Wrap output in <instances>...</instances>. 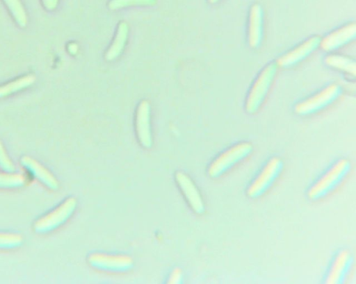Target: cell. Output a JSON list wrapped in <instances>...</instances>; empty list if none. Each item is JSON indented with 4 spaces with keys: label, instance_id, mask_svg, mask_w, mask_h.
Segmentation results:
<instances>
[{
    "label": "cell",
    "instance_id": "6da1fadb",
    "mask_svg": "<svg viewBox=\"0 0 356 284\" xmlns=\"http://www.w3.org/2000/svg\"><path fill=\"white\" fill-rule=\"evenodd\" d=\"M351 162L347 158L335 162L308 189L307 196L312 201L324 199L332 193L347 177Z\"/></svg>",
    "mask_w": 356,
    "mask_h": 284
},
{
    "label": "cell",
    "instance_id": "7a4b0ae2",
    "mask_svg": "<svg viewBox=\"0 0 356 284\" xmlns=\"http://www.w3.org/2000/svg\"><path fill=\"white\" fill-rule=\"evenodd\" d=\"M253 146L249 142H240L233 144L218 154L209 164L208 176L218 178L234 167L245 160L252 152Z\"/></svg>",
    "mask_w": 356,
    "mask_h": 284
},
{
    "label": "cell",
    "instance_id": "3957f363",
    "mask_svg": "<svg viewBox=\"0 0 356 284\" xmlns=\"http://www.w3.org/2000/svg\"><path fill=\"white\" fill-rule=\"evenodd\" d=\"M278 66L275 62L266 65L253 82L246 97L245 110L250 115L258 111L275 79Z\"/></svg>",
    "mask_w": 356,
    "mask_h": 284
},
{
    "label": "cell",
    "instance_id": "277c9868",
    "mask_svg": "<svg viewBox=\"0 0 356 284\" xmlns=\"http://www.w3.org/2000/svg\"><path fill=\"white\" fill-rule=\"evenodd\" d=\"M77 204L76 198H66L56 207L35 220L33 224L34 231L38 234H47L62 226L73 215Z\"/></svg>",
    "mask_w": 356,
    "mask_h": 284
},
{
    "label": "cell",
    "instance_id": "5b68a950",
    "mask_svg": "<svg viewBox=\"0 0 356 284\" xmlns=\"http://www.w3.org/2000/svg\"><path fill=\"white\" fill-rule=\"evenodd\" d=\"M284 168V162L280 157L270 158L246 190L247 196L252 199L263 196L280 176Z\"/></svg>",
    "mask_w": 356,
    "mask_h": 284
},
{
    "label": "cell",
    "instance_id": "8992f818",
    "mask_svg": "<svg viewBox=\"0 0 356 284\" xmlns=\"http://www.w3.org/2000/svg\"><path fill=\"white\" fill-rule=\"evenodd\" d=\"M341 92L342 89L339 85L330 84L296 104L294 112L299 116H308L316 113L335 101Z\"/></svg>",
    "mask_w": 356,
    "mask_h": 284
},
{
    "label": "cell",
    "instance_id": "52a82bcc",
    "mask_svg": "<svg viewBox=\"0 0 356 284\" xmlns=\"http://www.w3.org/2000/svg\"><path fill=\"white\" fill-rule=\"evenodd\" d=\"M88 264L99 270L111 272H125L134 266L133 258L125 254L93 252L88 257Z\"/></svg>",
    "mask_w": 356,
    "mask_h": 284
},
{
    "label": "cell",
    "instance_id": "ba28073f",
    "mask_svg": "<svg viewBox=\"0 0 356 284\" xmlns=\"http://www.w3.org/2000/svg\"><path fill=\"white\" fill-rule=\"evenodd\" d=\"M321 39L318 35L308 37L280 56L275 61L277 65L281 68H289L302 62L320 47Z\"/></svg>",
    "mask_w": 356,
    "mask_h": 284
},
{
    "label": "cell",
    "instance_id": "9c48e42d",
    "mask_svg": "<svg viewBox=\"0 0 356 284\" xmlns=\"http://www.w3.org/2000/svg\"><path fill=\"white\" fill-rule=\"evenodd\" d=\"M175 178L191 209L195 214H203L205 211V204L194 181L183 172H177L175 174Z\"/></svg>",
    "mask_w": 356,
    "mask_h": 284
},
{
    "label": "cell",
    "instance_id": "30bf717a",
    "mask_svg": "<svg viewBox=\"0 0 356 284\" xmlns=\"http://www.w3.org/2000/svg\"><path fill=\"white\" fill-rule=\"evenodd\" d=\"M20 165L30 178L37 180L47 188L51 190L58 188L59 183L56 177L35 158L28 156H22L20 158Z\"/></svg>",
    "mask_w": 356,
    "mask_h": 284
},
{
    "label": "cell",
    "instance_id": "8fae6325",
    "mask_svg": "<svg viewBox=\"0 0 356 284\" xmlns=\"http://www.w3.org/2000/svg\"><path fill=\"white\" fill-rule=\"evenodd\" d=\"M353 256L348 249L340 250L334 256L326 275L325 283L340 284L344 283L353 264Z\"/></svg>",
    "mask_w": 356,
    "mask_h": 284
},
{
    "label": "cell",
    "instance_id": "7c38bea8",
    "mask_svg": "<svg viewBox=\"0 0 356 284\" xmlns=\"http://www.w3.org/2000/svg\"><path fill=\"white\" fill-rule=\"evenodd\" d=\"M356 36V24L350 22L331 31L321 39L320 47L326 52L343 47L353 41Z\"/></svg>",
    "mask_w": 356,
    "mask_h": 284
},
{
    "label": "cell",
    "instance_id": "4fadbf2b",
    "mask_svg": "<svg viewBox=\"0 0 356 284\" xmlns=\"http://www.w3.org/2000/svg\"><path fill=\"white\" fill-rule=\"evenodd\" d=\"M264 14L262 6L253 3L249 10L248 22V43L251 49L259 47L264 35Z\"/></svg>",
    "mask_w": 356,
    "mask_h": 284
},
{
    "label": "cell",
    "instance_id": "5bb4252c",
    "mask_svg": "<svg viewBox=\"0 0 356 284\" xmlns=\"http://www.w3.org/2000/svg\"><path fill=\"white\" fill-rule=\"evenodd\" d=\"M136 132L140 144L146 149L152 146L150 128V106L147 101L139 104L136 114Z\"/></svg>",
    "mask_w": 356,
    "mask_h": 284
},
{
    "label": "cell",
    "instance_id": "9a60e30c",
    "mask_svg": "<svg viewBox=\"0 0 356 284\" xmlns=\"http://www.w3.org/2000/svg\"><path fill=\"white\" fill-rule=\"evenodd\" d=\"M325 64L335 70L342 72L350 76H355L356 74V63L355 60L336 53H330L324 58Z\"/></svg>",
    "mask_w": 356,
    "mask_h": 284
},
{
    "label": "cell",
    "instance_id": "2e32d148",
    "mask_svg": "<svg viewBox=\"0 0 356 284\" xmlns=\"http://www.w3.org/2000/svg\"><path fill=\"white\" fill-rule=\"evenodd\" d=\"M128 32L127 24L121 22L118 26L114 41L106 53L105 58L108 61L115 60L121 54L127 40Z\"/></svg>",
    "mask_w": 356,
    "mask_h": 284
},
{
    "label": "cell",
    "instance_id": "e0dca14e",
    "mask_svg": "<svg viewBox=\"0 0 356 284\" xmlns=\"http://www.w3.org/2000/svg\"><path fill=\"white\" fill-rule=\"evenodd\" d=\"M35 81L33 74H26L0 85V98L8 97L30 87Z\"/></svg>",
    "mask_w": 356,
    "mask_h": 284
},
{
    "label": "cell",
    "instance_id": "ac0fdd59",
    "mask_svg": "<svg viewBox=\"0 0 356 284\" xmlns=\"http://www.w3.org/2000/svg\"><path fill=\"white\" fill-rule=\"evenodd\" d=\"M26 173L0 172V189L14 190L24 187L29 182Z\"/></svg>",
    "mask_w": 356,
    "mask_h": 284
},
{
    "label": "cell",
    "instance_id": "d6986e66",
    "mask_svg": "<svg viewBox=\"0 0 356 284\" xmlns=\"http://www.w3.org/2000/svg\"><path fill=\"white\" fill-rule=\"evenodd\" d=\"M6 6L15 22L20 27H25L28 17L24 6L20 0H2Z\"/></svg>",
    "mask_w": 356,
    "mask_h": 284
},
{
    "label": "cell",
    "instance_id": "ffe728a7",
    "mask_svg": "<svg viewBox=\"0 0 356 284\" xmlns=\"http://www.w3.org/2000/svg\"><path fill=\"white\" fill-rule=\"evenodd\" d=\"M23 237L21 235L7 231H0V250H12L22 246Z\"/></svg>",
    "mask_w": 356,
    "mask_h": 284
},
{
    "label": "cell",
    "instance_id": "44dd1931",
    "mask_svg": "<svg viewBox=\"0 0 356 284\" xmlns=\"http://www.w3.org/2000/svg\"><path fill=\"white\" fill-rule=\"evenodd\" d=\"M156 0H111L108 7L111 10H117L131 6H153Z\"/></svg>",
    "mask_w": 356,
    "mask_h": 284
},
{
    "label": "cell",
    "instance_id": "7402d4cb",
    "mask_svg": "<svg viewBox=\"0 0 356 284\" xmlns=\"http://www.w3.org/2000/svg\"><path fill=\"white\" fill-rule=\"evenodd\" d=\"M0 169L2 171L14 172L16 171V167L8 156L5 147L0 139Z\"/></svg>",
    "mask_w": 356,
    "mask_h": 284
},
{
    "label": "cell",
    "instance_id": "603a6c76",
    "mask_svg": "<svg viewBox=\"0 0 356 284\" xmlns=\"http://www.w3.org/2000/svg\"><path fill=\"white\" fill-rule=\"evenodd\" d=\"M183 281V274L180 269L175 268L170 273L167 283H181Z\"/></svg>",
    "mask_w": 356,
    "mask_h": 284
},
{
    "label": "cell",
    "instance_id": "cb8c5ba5",
    "mask_svg": "<svg viewBox=\"0 0 356 284\" xmlns=\"http://www.w3.org/2000/svg\"><path fill=\"white\" fill-rule=\"evenodd\" d=\"M43 6L48 10H54L58 6V0H41Z\"/></svg>",
    "mask_w": 356,
    "mask_h": 284
},
{
    "label": "cell",
    "instance_id": "d4e9b609",
    "mask_svg": "<svg viewBox=\"0 0 356 284\" xmlns=\"http://www.w3.org/2000/svg\"><path fill=\"white\" fill-rule=\"evenodd\" d=\"M67 50L71 54H75L78 51V46L76 44L72 42L68 44Z\"/></svg>",
    "mask_w": 356,
    "mask_h": 284
},
{
    "label": "cell",
    "instance_id": "484cf974",
    "mask_svg": "<svg viewBox=\"0 0 356 284\" xmlns=\"http://www.w3.org/2000/svg\"><path fill=\"white\" fill-rule=\"evenodd\" d=\"M209 2L211 4H215L216 3H218L220 0H208Z\"/></svg>",
    "mask_w": 356,
    "mask_h": 284
}]
</instances>
